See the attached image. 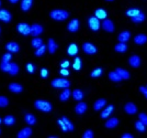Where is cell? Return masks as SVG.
<instances>
[{
	"instance_id": "cell-19",
	"label": "cell",
	"mask_w": 147,
	"mask_h": 138,
	"mask_svg": "<svg viewBox=\"0 0 147 138\" xmlns=\"http://www.w3.org/2000/svg\"><path fill=\"white\" fill-rule=\"evenodd\" d=\"M119 124H120V119L117 118V117H111V118H108V120L105 122L104 126L108 129H113V128L117 127Z\"/></svg>"
},
{
	"instance_id": "cell-29",
	"label": "cell",
	"mask_w": 147,
	"mask_h": 138,
	"mask_svg": "<svg viewBox=\"0 0 147 138\" xmlns=\"http://www.w3.org/2000/svg\"><path fill=\"white\" fill-rule=\"evenodd\" d=\"M132 20V22L133 23H136V25H138V23H143L145 20H146V14L144 12H140L137 16H135L133 18H131Z\"/></svg>"
},
{
	"instance_id": "cell-10",
	"label": "cell",
	"mask_w": 147,
	"mask_h": 138,
	"mask_svg": "<svg viewBox=\"0 0 147 138\" xmlns=\"http://www.w3.org/2000/svg\"><path fill=\"white\" fill-rule=\"evenodd\" d=\"M101 27H102V29H103L105 32H108V33H113L114 32V29H115V27H114V23H113V21L110 19H104L102 20V23H101Z\"/></svg>"
},
{
	"instance_id": "cell-33",
	"label": "cell",
	"mask_w": 147,
	"mask_h": 138,
	"mask_svg": "<svg viewBox=\"0 0 147 138\" xmlns=\"http://www.w3.org/2000/svg\"><path fill=\"white\" fill-rule=\"evenodd\" d=\"M107 11L104 10L103 8H98V9H96V11H94V17H97L100 21L101 20H104L107 19Z\"/></svg>"
},
{
	"instance_id": "cell-18",
	"label": "cell",
	"mask_w": 147,
	"mask_h": 138,
	"mask_svg": "<svg viewBox=\"0 0 147 138\" xmlns=\"http://www.w3.org/2000/svg\"><path fill=\"white\" fill-rule=\"evenodd\" d=\"M6 50L7 52H10V53H18L20 51V45L19 43L14 42V41H10L6 44Z\"/></svg>"
},
{
	"instance_id": "cell-32",
	"label": "cell",
	"mask_w": 147,
	"mask_h": 138,
	"mask_svg": "<svg viewBox=\"0 0 147 138\" xmlns=\"http://www.w3.org/2000/svg\"><path fill=\"white\" fill-rule=\"evenodd\" d=\"M67 53L70 57H76L78 53V46L76 43H70L67 48Z\"/></svg>"
},
{
	"instance_id": "cell-58",
	"label": "cell",
	"mask_w": 147,
	"mask_h": 138,
	"mask_svg": "<svg viewBox=\"0 0 147 138\" xmlns=\"http://www.w3.org/2000/svg\"><path fill=\"white\" fill-rule=\"evenodd\" d=\"M0 6H1V0H0Z\"/></svg>"
},
{
	"instance_id": "cell-11",
	"label": "cell",
	"mask_w": 147,
	"mask_h": 138,
	"mask_svg": "<svg viewBox=\"0 0 147 138\" xmlns=\"http://www.w3.org/2000/svg\"><path fill=\"white\" fill-rule=\"evenodd\" d=\"M80 28V21L78 19H71L67 25V30L70 33H76L78 32Z\"/></svg>"
},
{
	"instance_id": "cell-8",
	"label": "cell",
	"mask_w": 147,
	"mask_h": 138,
	"mask_svg": "<svg viewBox=\"0 0 147 138\" xmlns=\"http://www.w3.org/2000/svg\"><path fill=\"white\" fill-rule=\"evenodd\" d=\"M114 112V105L113 104H109V105H105V106L101 109V113H100V117L102 119H108L110 117L112 113Z\"/></svg>"
},
{
	"instance_id": "cell-40",
	"label": "cell",
	"mask_w": 147,
	"mask_h": 138,
	"mask_svg": "<svg viewBox=\"0 0 147 138\" xmlns=\"http://www.w3.org/2000/svg\"><path fill=\"white\" fill-rule=\"evenodd\" d=\"M73 68L75 71H79L82 68V61H81V59L79 57H75V60H74L73 62Z\"/></svg>"
},
{
	"instance_id": "cell-54",
	"label": "cell",
	"mask_w": 147,
	"mask_h": 138,
	"mask_svg": "<svg viewBox=\"0 0 147 138\" xmlns=\"http://www.w3.org/2000/svg\"><path fill=\"white\" fill-rule=\"evenodd\" d=\"M49 138H58V137H57V136H49Z\"/></svg>"
},
{
	"instance_id": "cell-59",
	"label": "cell",
	"mask_w": 147,
	"mask_h": 138,
	"mask_svg": "<svg viewBox=\"0 0 147 138\" xmlns=\"http://www.w3.org/2000/svg\"><path fill=\"white\" fill-rule=\"evenodd\" d=\"M0 134H1V129H0Z\"/></svg>"
},
{
	"instance_id": "cell-1",
	"label": "cell",
	"mask_w": 147,
	"mask_h": 138,
	"mask_svg": "<svg viewBox=\"0 0 147 138\" xmlns=\"http://www.w3.org/2000/svg\"><path fill=\"white\" fill-rule=\"evenodd\" d=\"M57 125L61 127V132L64 133H70L75 130V124L70 119L66 117V116H61L59 118L57 119Z\"/></svg>"
},
{
	"instance_id": "cell-26",
	"label": "cell",
	"mask_w": 147,
	"mask_h": 138,
	"mask_svg": "<svg viewBox=\"0 0 147 138\" xmlns=\"http://www.w3.org/2000/svg\"><path fill=\"white\" fill-rule=\"evenodd\" d=\"M71 96V91L69 89V87L67 88H63L61 93L59 94V100L61 102H67Z\"/></svg>"
},
{
	"instance_id": "cell-9",
	"label": "cell",
	"mask_w": 147,
	"mask_h": 138,
	"mask_svg": "<svg viewBox=\"0 0 147 138\" xmlns=\"http://www.w3.org/2000/svg\"><path fill=\"white\" fill-rule=\"evenodd\" d=\"M0 21L3 23H10L12 21V13L7 9H0Z\"/></svg>"
},
{
	"instance_id": "cell-7",
	"label": "cell",
	"mask_w": 147,
	"mask_h": 138,
	"mask_svg": "<svg viewBox=\"0 0 147 138\" xmlns=\"http://www.w3.org/2000/svg\"><path fill=\"white\" fill-rule=\"evenodd\" d=\"M82 51L86 54H88V55H93V54H96L98 52V49L91 42H85V43L82 44Z\"/></svg>"
},
{
	"instance_id": "cell-17",
	"label": "cell",
	"mask_w": 147,
	"mask_h": 138,
	"mask_svg": "<svg viewBox=\"0 0 147 138\" xmlns=\"http://www.w3.org/2000/svg\"><path fill=\"white\" fill-rule=\"evenodd\" d=\"M46 46H47V51H49V54H54L56 51H57V49H58V44H57V42L53 38L49 39Z\"/></svg>"
},
{
	"instance_id": "cell-60",
	"label": "cell",
	"mask_w": 147,
	"mask_h": 138,
	"mask_svg": "<svg viewBox=\"0 0 147 138\" xmlns=\"http://www.w3.org/2000/svg\"><path fill=\"white\" fill-rule=\"evenodd\" d=\"M146 86H147V85H146Z\"/></svg>"
},
{
	"instance_id": "cell-44",
	"label": "cell",
	"mask_w": 147,
	"mask_h": 138,
	"mask_svg": "<svg viewBox=\"0 0 147 138\" xmlns=\"http://www.w3.org/2000/svg\"><path fill=\"white\" fill-rule=\"evenodd\" d=\"M9 105V100L8 97L3 96V95H0V107L3 108V107H7Z\"/></svg>"
},
{
	"instance_id": "cell-43",
	"label": "cell",
	"mask_w": 147,
	"mask_h": 138,
	"mask_svg": "<svg viewBox=\"0 0 147 138\" xmlns=\"http://www.w3.org/2000/svg\"><path fill=\"white\" fill-rule=\"evenodd\" d=\"M25 70H26V72L28 73H30V74H34V72H35V65L33 64V63H26V65H25Z\"/></svg>"
},
{
	"instance_id": "cell-27",
	"label": "cell",
	"mask_w": 147,
	"mask_h": 138,
	"mask_svg": "<svg viewBox=\"0 0 147 138\" xmlns=\"http://www.w3.org/2000/svg\"><path fill=\"white\" fill-rule=\"evenodd\" d=\"M107 105V100L105 98H99L94 102V104H93V109L96 111V112H100L104 106Z\"/></svg>"
},
{
	"instance_id": "cell-15",
	"label": "cell",
	"mask_w": 147,
	"mask_h": 138,
	"mask_svg": "<svg viewBox=\"0 0 147 138\" xmlns=\"http://www.w3.org/2000/svg\"><path fill=\"white\" fill-rule=\"evenodd\" d=\"M87 109H88V105H87V103L85 102H82V100H80L77 103V105L75 106V113L77 114V115H84V114L87 112Z\"/></svg>"
},
{
	"instance_id": "cell-35",
	"label": "cell",
	"mask_w": 147,
	"mask_h": 138,
	"mask_svg": "<svg viewBox=\"0 0 147 138\" xmlns=\"http://www.w3.org/2000/svg\"><path fill=\"white\" fill-rule=\"evenodd\" d=\"M102 74H103V69L99 66V68L93 69L91 72H90V77H91V79H98L100 76H102Z\"/></svg>"
},
{
	"instance_id": "cell-56",
	"label": "cell",
	"mask_w": 147,
	"mask_h": 138,
	"mask_svg": "<svg viewBox=\"0 0 147 138\" xmlns=\"http://www.w3.org/2000/svg\"><path fill=\"white\" fill-rule=\"evenodd\" d=\"M0 124H2V118L0 117Z\"/></svg>"
},
{
	"instance_id": "cell-47",
	"label": "cell",
	"mask_w": 147,
	"mask_h": 138,
	"mask_svg": "<svg viewBox=\"0 0 147 138\" xmlns=\"http://www.w3.org/2000/svg\"><path fill=\"white\" fill-rule=\"evenodd\" d=\"M138 119L145 126H147V114L146 113H140L138 114Z\"/></svg>"
},
{
	"instance_id": "cell-39",
	"label": "cell",
	"mask_w": 147,
	"mask_h": 138,
	"mask_svg": "<svg viewBox=\"0 0 147 138\" xmlns=\"http://www.w3.org/2000/svg\"><path fill=\"white\" fill-rule=\"evenodd\" d=\"M140 12H142V11L140 9H137V8H129V9H127V10L125 11V14H126L127 17H129V18H133L135 16H137Z\"/></svg>"
},
{
	"instance_id": "cell-20",
	"label": "cell",
	"mask_w": 147,
	"mask_h": 138,
	"mask_svg": "<svg viewBox=\"0 0 147 138\" xmlns=\"http://www.w3.org/2000/svg\"><path fill=\"white\" fill-rule=\"evenodd\" d=\"M129 39H131V32L129 30H124L117 36V41L123 42V43H127V41H129Z\"/></svg>"
},
{
	"instance_id": "cell-22",
	"label": "cell",
	"mask_w": 147,
	"mask_h": 138,
	"mask_svg": "<svg viewBox=\"0 0 147 138\" xmlns=\"http://www.w3.org/2000/svg\"><path fill=\"white\" fill-rule=\"evenodd\" d=\"M32 6H33V0H21L20 9L23 12H28V11H30Z\"/></svg>"
},
{
	"instance_id": "cell-45",
	"label": "cell",
	"mask_w": 147,
	"mask_h": 138,
	"mask_svg": "<svg viewBox=\"0 0 147 138\" xmlns=\"http://www.w3.org/2000/svg\"><path fill=\"white\" fill-rule=\"evenodd\" d=\"M11 60H12V53H10V52H7L5 54H2V57H1L2 62H11Z\"/></svg>"
},
{
	"instance_id": "cell-25",
	"label": "cell",
	"mask_w": 147,
	"mask_h": 138,
	"mask_svg": "<svg viewBox=\"0 0 147 138\" xmlns=\"http://www.w3.org/2000/svg\"><path fill=\"white\" fill-rule=\"evenodd\" d=\"M129 50V45L127 43H123V42H117L115 45H114V51L117 52V53H125Z\"/></svg>"
},
{
	"instance_id": "cell-2",
	"label": "cell",
	"mask_w": 147,
	"mask_h": 138,
	"mask_svg": "<svg viewBox=\"0 0 147 138\" xmlns=\"http://www.w3.org/2000/svg\"><path fill=\"white\" fill-rule=\"evenodd\" d=\"M49 17L54 21L61 22V21H65L69 18V12L67 10H64V9H54L49 12Z\"/></svg>"
},
{
	"instance_id": "cell-31",
	"label": "cell",
	"mask_w": 147,
	"mask_h": 138,
	"mask_svg": "<svg viewBox=\"0 0 147 138\" xmlns=\"http://www.w3.org/2000/svg\"><path fill=\"white\" fill-rule=\"evenodd\" d=\"M108 76H109V80L112 82H114V83H120V82H122V77L117 74V72H115V70L114 71H111V72H109V74H108Z\"/></svg>"
},
{
	"instance_id": "cell-16",
	"label": "cell",
	"mask_w": 147,
	"mask_h": 138,
	"mask_svg": "<svg viewBox=\"0 0 147 138\" xmlns=\"http://www.w3.org/2000/svg\"><path fill=\"white\" fill-rule=\"evenodd\" d=\"M137 106L135 105L134 103H132V102H129V103H126L125 105H124V112L127 114V115H135V114L137 113Z\"/></svg>"
},
{
	"instance_id": "cell-6",
	"label": "cell",
	"mask_w": 147,
	"mask_h": 138,
	"mask_svg": "<svg viewBox=\"0 0 147 138\" xmlns=\"http://www.w3.org/2000/svg\"><path fill=\"white\" fill-rule=\"evenodd\" d=\"M17 31L21 36H29L31 34V25L26 22H19L17 25Z\"/></svg>"
},
{
	"instance_id": "cell-23",
	"label": "cell",
	"mask_w": 147,
	"mask_h": 138,
	"mask_svg": "<svg viewBox=\"0 0 147 138\" xmlns=\"http://www.w3.org/2000/svg\"><path fill=\"white\" fill-rule=\"evenodd\" d=\"M71 96H73V98L75 100L80 102V100H84L85 93H84V91H81V89H79V88H75L74 91H71Z\"/></svg>"
},
{
	"instance_id": "cell-41",
	"label": "cell",
	"mask_w": 147,
	"mask_h": 138,
	"mask_svg": "<svg viewBox=\"0 0 147 138\" xmlns=\"http://www.w3.org/2000/svg\"><path fill=\"white\" fill-rule=\"evenodd\" d=\"M18 73H19V65L17 64V63L11 62V69H10V71H9L8 74H9L10 76H16Z\"/></svg>"
},
{
	"instance_id": "cell-53",
	"label": "cell",
	"mask_w": 147,
	"mask_h": 138,
	"mask_svg": "<svg viewBox=\"0 0 147 138\" xmlns=\"http://www.w3.org/2000/svg\"><path fill=\"white\" fill-rule=\"evenodd\" d=\"M10 3H12V5H16V3H18L20 0H8Z\"/></svg>"
},
{
	"instance_id": "cell-48",
	"label": "cell",
	"mask_w": 147,
	"mask_h": 138,
	"mask_svg": "<svg viewBox=\"0 0 147 138\" xmlns=\"http://www.w3.org/2000/svg\"><path fill=\"white\" fill-rule=\"evenodd\" d=\"M41 77L42 79H46V77H49V70L47 69H45V68H43V69H41Z\"/></svg>"
},
{
	"instance_id": "cell-13",
	"label": "cell",
	"mask_w": 147,
	"mask_h": 138,
	"mask_svg": "<svg viewBox=\"0 0 147 138\" xmlns=\"http://www.w3.org/2000/svg\"><path fill=\"white\" fill-rule=\"evenodd\" d=\"M44 31V28L40 23H33L31 25V34L33 37H40Z\"/></svg>"
},
{
	"instance_id": "cell-49",
	"label": "cell",
	"mask_w": 147,
	"mask_h": 138,
	"mask_svg": "<svg viewBox=\"0 0 147 138\" xmlns=\"http://www.w3.org/2000/svg\"><path fill=\"white\" fill-rule=\"evenodd\" d=\"M140 92H141V94L147 100V86H144V85L140 86Z\"/></svg>"
},
{
	"instance_id": "cell-12",
	"label": "cell",
	"mask_w": 147,
	"mask_h": 138,
	"mask_svg": "<svg viewBox=\"0 0 147 138\" xmlns=\"http://www.w3.org/2000/svg\"><path fill=\"white\" fill-rule=\"evenodd\" d=\"M129 64L131 68H133V69H137V68H140L142 64V60H141V57L140 55H137V54H133V55H131L129 57Z\"/></svg>"
},
{
	"instance_id": "cell-42",
	"label": "cell",
	"mask_w": 147,
	"mask_h": 138,
	"mask_svg": "<svg viewBox=\"0 0 147 138\" xmlns=\"http://www.w3.org/2000/svg\"><path fill=\"white\" fill-rule=\"evenodd\" d=\"M11 69V62H2L0 63V70L5 73H9V71Z\"/></svg>"
},
{
	"instance_id": "cell-24",
	"label": "cell",
	"mask_w": 147,
	"mask_h": 138,
	"mask_svg": "<svg viewBox=\"0 0 147 138\" xmlns=\"http://www.w3.org/2000/svg\"><path fill=\"white\" fill-rule=\"evenodd\" d=\"M32 129H31V127H24V128H22L20 132L18 133V135H17V137L18 138H29L32 136Z\"/></svg>"
},
{
	"instance_id": "cell-38",
	"label": "cell",
	"mask_w": 147,
	"mask_h": 138,
	"mask_svg": "<svg viewBox=\"0 0 147 138\" xmlns=\"http://www.w3.org/2000/svg\"><path fill=\"white\" fill-rule=\"evenodd\" d=\"M134 127H135V129H136L138 133H145V132H146L147 126L144 125L141 120L138 119V120H136V122L134 123Z\"/></svg>"
},
{
	"instance_id": "cell-34",
	"label": "cell",
	"mask_w": 147,
	"mask_h": 138,
	"mask_svg": "<svg viewBox=\"0 0 147 138\" xmlns=\"http://www.w3.org/2000/svg\"><path fill=\"white\" fill-rule=\"evenodd\" d=\"M2 123L6 126H13L16 124V117L13 115H7L2 118Z\"/></svg>"
},
{
	"instance_id": "cell-3",
	"label": "cell",
	"mask_w": 147,
	"mask_h": 138,
	"mask_svg": "<svg viewBox=\"0 0 147 138\" xmlns=\"http://www.w3.org/2000/svg\"><path fill=\"white\" fill-rule=\"evenodd\" d=\"M34 107L42 113H51L53 111L52 103L46 100H36L34 102Z\"/></svg>"
},
{
	"instance_id": "cell-46",
	"label": "cell",
	"mask_w": 147,
	"mask_h": 138,
	"mask_svg": "<svg viewBox=\"0 0 147 138\" xmlns=\"http://www.w3.org/2000/svg\"><path fill=\"white\" fill-rule=\"evenodd\" d=\"M93 137H94V133L91 129H87L82 134V138H93Z\"/></svg>"
},
{
	"instance_id": "cell-57",
	"label": "cell",
	"mask_w": 147,
	"mask_h": 138,
	"mask_svg": "<svg viewBox=\"0 0 147 138\" xmlns=\"http://www.w3.org/2000/svg\"><path fill=\"white\" fill-rule=\"evenodd\" d=\"M0 34H1V28H0Z\"/></svg>"
},
{
	"instance_id": "cell-5",
	"label": "cell",
	"mask_w": 147,
	"mask_h": 138,
	"mask_svg": "<svg viewBox=\"0 0 147 138\" xmlns=\"http://www.w3.org/2000/svg\"><path fill=\"white\" fill-rule=\"evenodd\" d=\"M88 27L92 32H98L101 28V22L97 17L91 16L88 18Z\"/></svg>"
},
{
	"instance_id": "cell-30",
	"label": "cell",
	"mask_w": 147,
	"mask_h": 138,
	"mask_svg": "<svg viewBox=\"0 0 147 138\" xmlns=\"http://www.w3.org/2000/svg\"><path fill=\"white\" fill-rule=\"evenodd\" d=\"M115 72L122 77V80H129V77H131V74H129V71L125 69H122V68H117Z\"/></svg>"
},
{
	"instance_id": "cell-14",
	"label": "cell",
	"mask_w": 147,
	"mask_h": 138,
	"mask_svg": "<svg viewBox=\"0 0 147 138\" xmlns=\"http://www.w3.org/2000/svg\"><path fill=\"white\" fill-rule=\"evenodd\" d=\"M8 88H9V91L11 92V93H14V94H20V93H22L23 92V86L18 83V82H12V83H10L9 85H8Z\"/></svg>"
},
{
	"instance_id": "cell-50",
	"label": "cell",
	"mask_w": 147,
	"mask_h": 138,
	"mask_svg": "<svg viewBox=\"0 0 147 138\" xmlns=\"http://www.w3.org/2000/svg\"><path fill=\"white\" fill-rule=\"evenodd\" d=\"M59 73H61V75L64 76V77H65V76H68V75H69V71H68L67 69H63V68L61 69Z\"/></svg>"
},
{
	"instance_id": "cell-52",
	"label": "cell",
	"mask_w": 147,
	"mask_h": 138,
	"mask_svg": "<svg viewBox=\"0 0 147 138\" xmlns=\"http://www.w3.org/2000/svg\"><path fill=\"white\" fill-rule=\"evenodd\" d=\"M121 137L122 138H134V136H133L132 134H129V133H124V134H122Z\"/></svg>"
},
{
	"instance_id": "cell-28",
	"label": "cell",
	"mask_w": 147,
	"mask_h": 138,
	"mask_svg": "<svg viewBox=\"0 0 147 138\" xmlns=\"http://www.w3.org/2000/svg\"><path fill=\"white\" fill-rule=\"evenodd\" d=\"M36 117L31 113H25L24 114V122L28 124L29 126H33L36 124Z\"/></svg>"
},
{
	"instance_id": "cell-51",
	"label": "cell",
	"mask_w": 147,
	"mask_h": 138,
	"mask_svg": "<svg viewBox=\"0 0 147 138\" xmlns=\"http://www.w3.org/2000/svg\"><path fill=\"white\" fill-rule=\"evenodd\" d=\"M69 65H70V63H69V61H67V60H66V61H63V62L61 63V66L63 69H67Z\"/></svg>"
},
{
	"instance_id": "cell-37",
	"label": "cell",
	"mask_w": 147,
	"mask_h": 138,
	"mask_svg": "<svg viewBox=\"0 0 147 138\" xmlns=\"http://www.w3.org/2000/svg\"><path fill=\"white\" fill-rule=\"evenodd\" d=\"M43 43V40L40 38V37H34V38L32 39V41H31V45H32V48H34V49H37V48H40Z\"/></svg>"
},
{
	"instance_id": "cell-4",
	"label": "cell",
	"mask_w": 147,
	"mask_h": 138,
	"mask_svg": "<svg viewBox=\"0 0 147 138\" xmlns=\"http://www.w3.org/2000/svg\"><path fill=\"white\" fill-rule=\"evenodd\" d=\"M51 85L54 88H67L70 86V81L66 77H56L52 80Z\"/></svg>"
},
{
	"instance_id": "cell-21",
	"label": "cell",
	"mask_w": 147,
	"mask_h": 138,
	"mask_svg": "<svg viewBox=\"0 0 147 138\" xmlns=\"http://www.w3.org/2000/svg\"><path fill=\"white\" fill-rule=\"evenodd\" d=\"M134 43L137 45H144L147 43V36L144 33H140V34H136L134 37Z\"/></svg>"
},
{
	"instance_id": "cell-36",
	"label": "cell",
	"mask_w": 147,
	"mask_h": 138,
	"mask_svg": "<svg viewBox=\"0 0 147 138\" xmlns=\"http://www.w3.org/2000/svg\"><path fill=\"white\" fill-rule=\"evenodd\" d=\"M46 50H47L46 44H42L40 48L35 49V51H34V55H35V57H43L44 54H45V52H46Z\"/></svg>"
},
{
	"instance_id": "cell-55",
	"label": "cell",
	"mask_w": 147,
	"mask_h": 138,
	"mask_svg": "<svg viewBox=\"0 0 147 138\" xmlns=\"http://www.w3.org/2000/svg\"><path fill=\"white\" fill-rule=\"evenodd\" d=\"M105 1H108V2H112V1H114V0H105Z\"/></svg>"
}]
</instances>
